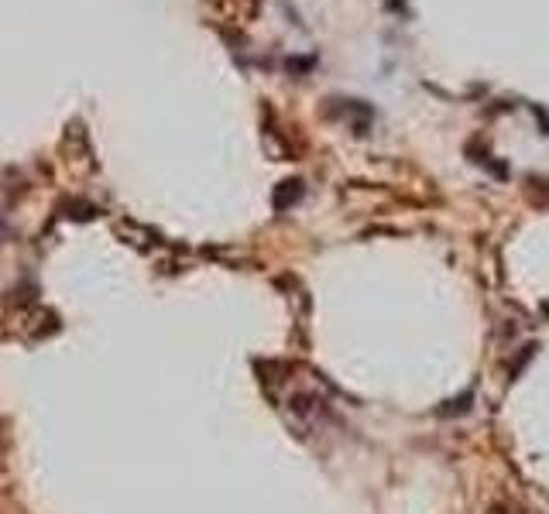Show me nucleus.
<instances>
[{
    "label": "nucleus",
    "mask_w": 549,
    "mask_h": 514,
    "mask_svg": "<svg viewBox=\"0 0 549 514\" xmlns=\"http://www.w3.org/2000/svg\"><path fill=\"white\" fill-rule=\"evenodd\" d=\"M299 196H302V185H299V182H285V185L278 189V196H275V206H278V209H285V206L295 203Z\"/></svg>",
    "instance_id": "f257e3e1"
}]
</instances>
